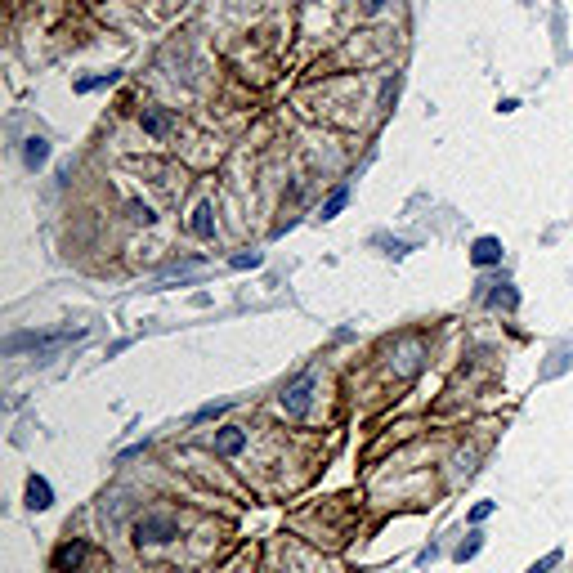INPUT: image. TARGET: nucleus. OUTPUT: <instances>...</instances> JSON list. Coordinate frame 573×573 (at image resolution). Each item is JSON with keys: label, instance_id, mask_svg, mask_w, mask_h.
Segmentation results:
<instances>
[{"label": "nucleus", "instance_id": "nucleus-1", "mask_svg": "<svg viewBox=\"0 0 573 573\" xmlns=\"http://www.w3.org/2000/svg\"><path fill=\"white\" fill-rule=\"evenodd\" d=\"M314 385H318L314 372H300V377L282 390V412H286V417H305L309 403H314Z\"/></svg>", "mask_w": 573, "mask_h": 573}, {"label": "nucleus", "instance_id": "nucleus-2", "mask_svg": "<svg viewBox=\"0 0 573 573\" xmlns=\"http://www.w3.org/2000/svg\"><path fill=\"white\" fill-rule=\"evenodd\" d=\"M175 533H179V519L175 515H144L139 524H134V542L153 547V542H171Z\"/></svg>", "mask_w": 573, "mask_h": 573}, {"label": "nucleus", "instance_id": "nucleus-3", "mask_svg": "<svg viewBox=\"0 0 573 573\" xmlns=\"http://www.w3.org/2000/svg\"><path fill=\"white\" fill-rule=\"evenodd\" d=\"M86 555H90V547L81 542V537H72V542H63V547L54 551V569H59V573H76Z\"/></svg>", "mask_w": 573, "mask_h": 573}, {"label": "nucleus", "instance_id": "nucleus-4", "mask_svg": "<svg viewBox=\"0 0 573 573\" xmlns=\"http://www.w3.org/2000/svg\"><path fill=\"white\" fill-rule=\"evenodd\" d=\"M27 507H31V511H49V507H54V488H49L41 475L27 479Z\"/></svg>", "mask_w": 573, "mask_h": 573}, {"label": "nucleus", "instance_id": "nucleus-5", "mask_svg": "<svg viewBox=\"0 0 573 573\" xmlns=\"http://www.w3.org/2000/svg\"><path fill=\"white\" fill-rule=\"evenodd\" d=\"M470 260H475L479 269H488V264H502V242H497V238H479L475 246H470Z\"/></svg>", "mask_w": 573, "mask_h": 573}, {"label": "nucleus", "instance_id": "nucleus-6", "mask_svg": "<svg viewBox=\"0 0 573 573\" xmlns=\"http://www.w3.org/2000/svg\"><path fill=\"white\" fill-rule=\"evenodd\" d=\"M242 448H246V434L238 426H229V430L215 434V452H220V457H233V452H242Z\"/></svg>", "mask_w": 573, "mask_h": 573}, {"label": "nucleus", "instance_id": "nucleus-7", "mask_svg": "<svg viewBox=\"0 0 573 573\" xmlns=\"http://www.w3.org/2000/svg\"><path fill=\"white\" fill-rule=\"evenodd\" d=\"M193 233H197V238H215V211H211V201H201V206L193 211Z\"/></svg>", "mask_w": 573, "mask_h": 573}, {"label": "nucleus", "instance_id": "nucleus-8", "mask_svg": "<svg viewBox=\"0 0 573 573\" xmlns=\"http://www.w3.org/2000/svg\"><path fill=\"white\" fill-rule=\"evenodd\" d=\"M171 126H175V116H171V112H161V108L144 112V130H148V134H166Z\"/></svg>", "mask_w": 573, "mask_h": 573}, {"label": "nucleus", "instance_id": "nucleus-9", "mask_svg": "<svg viewBox=\"0 0 573 573\" xmlns=\"http://www.w3.org/2000/svg\"><path fill=\"white\" fill-rule=\"evenodd\" d=\"M23 161L31 166V171H36V166H45V161H49V144H45V139H27V148H23Z\"/></svg>", "mask_w": 573, "mask_h": 573}, {"label": "nucleus", "instance_id": "nucleus-10", "mask_svg": "<svg viewBox=\"0 0 573 573\" xmlns=\"http://www.w3.org/2000/svg\"><path fill=\"white\" fill-rule=\"evenodd\" d=\"M349 201V189H336L327 201H323V220H332V215H341V206Z\"/></svg>", "mask_w": 573, "mask_h": 573}, {"label": "nucleus", "instance_id": "nucleus-11", "mask_svg": "<svg viewBox=\"0 0 573 573\" xmlns=\"http://www.w3.org/2000/svg\"><path fill=\"white\" fill-rule=\"evenodd\" d=\"M116 81V72H104V76H86V81H76V90L81 94H90V90H104V86H112Z\"/></svg>", "mask_w": 573, "mask_h": 573}, {"label": "nucleus", "instance_id": "nucleus-12", "mask_svg": "<svg viewBox=\"0 0 573 573\" xmlns=\"http://www.w3.org/2000/svg\"><path fill=\"white\" fill-rule=\"evenodd\" d=\"M220 412H229V399H220V403H206V408H197V412H193V421H211V417H220Z\"/></svg>", "mask_w": 573, "mask_h": 573}, {"label": "nucleus", "instance_id": "nucleus-13", "mask_svg": "<svg viewBox=\"0 0 573 573\" xmlns=\"http://www.w3.org/2000/svg\"><path fill=\"white\" fill-rule=\"evenodd\" d=\"M488 300H493V305H507V309H511V305H515V292H511V282H497V292L488 296Z\"/></svg>", "mask_w": 573, "mask_h": 573}, {"label": "nucleus", "instance_id": "nucleus-14", "mask_svg": "<svg viewBox=\"0 0 573 573\" xmlns=\"http://www.w3.org/2000/svg\"><path fill=\"white\" fill-rule=\"evenodd\" d=\"M555 564H560V551H547V555H542V560H537V564H533L529 573H551Z\"/></svg>", "mask_w": 573, "mask_h": 573}, {"label": "nucleus", "instance_id": "nucleus-15", "mask_svg": "<svg viewBox=\"0 0 573 573\" xmlns=\"http://www.w3.org/2000/svg\"><path fill=\"white\" fill-rule=\"evenodd\" d=\"M260 264V251H242V256H233V269H256Z\"/></svg>", "mask_w": 573, "mask_h": 573}, {"label": "nucleus", "instance_id": "nucleus-16", "mask_svg": "<svg viewBox=\"0 0 573 573\" xmlns=\"http://www.w3.org/2000/svg\"><path fill=\"white\" fill-rule=\"evenodd\" d=\"M130 215H134L139 224H153V220H157V215H153V206H144V201H134V206H130Z\"/></svg>", "mask_w": 573, "mask_h": 573}, {"label": "nucleus", "instance_id": "nucleus-17", "mask_svg": "<svg viewBox=\"0 0 573 573\" xmlns=\"http://www.w3.org/2000/svg\"><path fill=\"white\" fill-rule=\"evenodd\" d=\"M475 551H479V533L470 537V542H462V547H457V560H470V555H475Z\"/></svg>", "mask_w": 573, "mask_h": 573}, {"label": "nucleus", "instance_id": "nucleus-18", "mask_svg": "<svg viewBox=\"0 0 573 573\" xmlns=\"http://www.w3.org/2000/svg\"><path fill=\"white\" fill-rule=\"evenodd\" d=\"M488 515H493V502H479V507L470 511V519H475V524H479V519H488Z\"/></svg>", "mask_w": 573, "mask_h": 573}, {"label": "nucleus", "instance_id": "nucleus-19", "mask_svg": "<svg viewBox=\"0 0 573 573\" xmlns=\"http://www.w3.org/2000/svg\"><path fill=\"white\" fill-rule=\"evenodd\" d=\"M381 5H385V0H363V9H367V14H377Z\"/></svg>", "mask_w": 573, "mask_h": 573}]
</instances>
